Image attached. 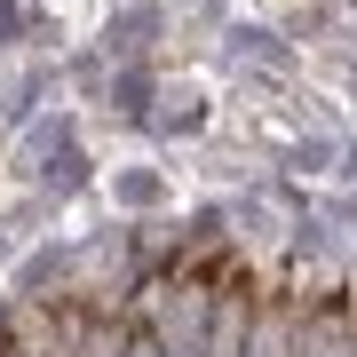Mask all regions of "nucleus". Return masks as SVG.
I'll return each instance as SVG.
<instances>
[{"mask_svg": "<svg viewBox=\"0 0 357 357\" xmlns=\"http://www.w3.org/2000/svg\"><path fill=\"white\" fill-rule=\"evenodd\" d=\"M0 357H357V278L175 255L119 286L24 302Z\"/></svg>", "mask_w": 357, "mask_h": 357, "instance_id": "obj_1", "label": "nucleus"}]
</instances>
